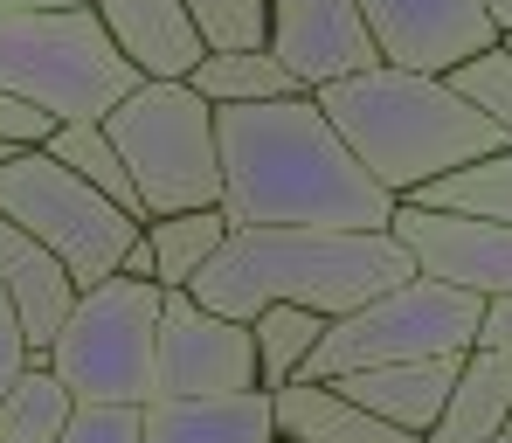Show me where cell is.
Here are the masks:
<instances>
[{
    "label": "cell",
    "mask_w": 512,
    "mask_h": 443,
    "mask_svg": "<svg viewBox=\"0 0 512 443\" xmlns=\"http://www.w3.org/2000/svg\"><path fill=\"white\" fill-rule=\"evenodd\" d=\"M478 326H485V298L436 277H409L402 291L333 319L298 381H340V374L402 367V360H457L478 347Z\"/></svg>",
    "instance_id": "52a82bcc"
},
{
    "label": "cell",
    "mask_w": 512,
    "mask_h": 443,
    "mask_svg": "<svg viewBox=\"0 0 512 443\" xmlns=\"http://www.w3.org/2000/svg\"><path fill=\"white\" fill-rule=\"evenodd\" d=\"M485 7H492V21H499V35L512 42V0H485Z\"/></svg>",
    "instance_id": "d6a6232c"
},
{
    "label": "cell",
    "mask_w": 512,
    "mask_h": 443,
    "mask_svg": "<svg viewBox=\"0 0 512 443\" xmlns=\"http://www.w3.org/2000/svg\"><path fill=\"white\" fill-rule=\"evenodd\" d=\"M457 360H402V367H367V374H340L333 388H340L353 409H367V416H381L388 430H402V437H423L443 423V402H450V388H457Z\"/></svg>",
    "instance_id": "9a60e30c"
},
{
    "label": "cell",
    "mask_w": 512,
    "mask_h": 443,
    "mask_svg": "<svg viewBox=\"0 0 512 443\" xmlns=\"http://www.w3.org/2000/svg\"><path fill=\"white\" fill-rule=\"evenodd\" d=\"M0 90L42 111L49 125H104L139 90V70L111 49L97 7L0 14Z\"/></svg>",
    "instance_id": "277c9868"
},
{
    "label": "cell",
    "mask_w": 512,
    "mask_h": 443,
    "mask_svg": "<svg viewBox=\"0 0 512 443\" xmlns=\"http://www.w3.org/2000/svg\"><path fill=\"white\" fill-rule=\"evenodd\" d=\"M222 146V215L229 229H388L395 194L367 174L319 97H277L215 111Z\"/></svg>",
    "instance_id": "6da1fadb"
},
{
    "label": "cell",
    "mask_w": 512,
    "mask_h": 443,
    "mask_svg": "<svg viewBox=\"0 0 512 443\" xmlns=\"http://www.w3.org/2000/svg\"><path fill=\"white\" fill-rule=\"evenodd\" d=\"M319 111L333 118L346 153L381 180L395 201H416L457 167H478L506 153V132L450 84V77H409V70H367L319 90Z\"/></svg>",
    "instance_id": "3957f363"
},
{
    "label": "cell",
    "mask_w": 512,
    "mask_h": 443,
    "mask_svg": "<svg viewBox=\"0 0 512 443\" xmlns=\"http://www.w3.org/2000/svg\"><path fill=\"white\" fill-rule=\"evenodd\" d=\"M256 388V333L236 319L201 312L187 291H167L160 312V354H153V395H250Z\"/></svg>",
    "instance_id": "30bf717a"
},
{
    "label": "cell",
    "mask_w": 512,
    "mask_h": 443,
    "mask_svg": "<svg viewBox=\"0 0 512 443\" xmlns=\"http://www.w3.org/2000/svg\"><path fill=\"white\" fill-rule=\"evenodd\" d=\"M0 222H14L21 236H35L42 250H56L63 270L77 284H104L118 277L125 250L139 243V215H125L118 201H104L90 180H77L63 160H49L42 146L35 153H14L0 167Z\"/></svg>",
    "instance_id": "ba28073f"
},
{
    "label": "cell",
    "mask_w": 512,
    "mask_h": 443,
    "mask_svg": "<svg viewBox=\"0 0 512 443\" xmlns=\"http://www.w3.org/2000/svg\"><path fill=\"white\" fill-rule=\"evenodd\" d=\"M360 21L374 35V56L409 77H457L506 42L485 0H360Z\"/></svg>",
    "instance_id": "9c48e42d"
},
{
    "label": "cell",
    "mask_w": 512,
    "mask_h": 443,
    "mask_svg": "<svg viewBox=\"0 0 512 443\" xmlns=\"http://www.w3.org/2000/svg\"><path fill=\"white\" fill-rule=\"evenodd\" d=\"M506 56H512V42H506Z\"/></svg>",
    "instance_id": "d590c367"
},
{
    "label": "cell",
    "mask_w": 512,
    "mask_h": 443,
    "mask_svg": "<svg viewBox=\"0 0 512 443\" xmlns=\"http://www.w3.org/2000/svg\"><path fill=\"white\" fill-rule=\"evenodd\" d=\"M49 132H56V125H49L42 111H28L21 97H7V90H0V146L35 153V146H49Z\"/></svg>",
    "instance_id": "83f0119b"
},
{
    "label": "cell",
    "mask_w": 512,
    "mask_h": 443,
    "mask_svg": "<svg viewBox=\"0 0 512 443\" xmlns=\"http://www.w3.org/2000/svg\"><path fill=\"white\" fill-rule=\"evenodd\" d=\"M7 160H14V146H0V167H7Z\"/></svg>",
    "instance_id": "836d02e7"
},
{
    "label": "cell",
    "mask_w": 512,
    "mask_h": 443,
    "mask_svg": "<svg viewBox=\"0 0 512 443\" xmlns=\"http://www.w3.org/2000/svg\"><path fill=\"white\" fill-rule=\"evenodd\" d=\"M450 84L464 90V97H471V104H478V111H485V118H492L499 132H506V146H512V56H506V42H499L492 56L464 63V70H457Z\"/></svg>",
    "instance_id": "484cf974"
},
{
    "label": "cell",
    "mask_w": 512,
    "mask_h": 443,
    "mask_svg": "<svg viewBox=\"0 0 512 443\" xmlns=\"http://www.w3.org/2000/svg\"><path fill=\"white\" fill-rule=\"evenodd\" d=\"M187 90L215 111H236V104H277V97H305L291 84V70L270 56V49H250V56H201V70L187 77Z\"/></svg>",
    "instance_id": "ffe728a7"
},
{
    "label": "cell",
    "mask_w": 512,
    "mask_h": 443,
    "mask_svg": "<svg viewBox=\"0 0 512 443\" xmlns=\"http://www.w3.org/2000/svg\"><path fill=\"white\" fill-rule=\"evenodd\" d=\"M160 312H167L160 284L104 277V284H90L77 298V312L63 319L56 347L42 360L77 402L146 409L153 402V354H160Z\"/></svg>",
    "instance_id": "8992f818"
},
{
    "label": "cell",
    "mask_w": 512,
    "mask_h": 443,
    "mask_svg": "<svg viewBox=\"0 0 512 443\" xmlns=\"http://www.w3.org/2000/svg\"><path fill=\"white\" fill-rule=\"evenodd\" d=\"M104 139L118 146L139 222L201 215L222 208V146H215V104H201L187 84H139L111 118Z\"/></svg>",
    "instance_id": "5b68a950"
},
{
    "label": "cell",
    "mask_w": 512,
    "mask_h": 443,
    "mask_svg": "<svg viewBox=\"0 0 512 443\" xmlns=\"http://www.w3.org/2000/svg\"><path fill=\"white\" fill-rule=\"evenodd\" d=\"M187 21L208 56H250L270 42V0H187Z\"/></svg>",
    "instance_id": "d4e9b609"
},
{
    "label": "cell",
    "mask_w": 512,
    "mask_h": 443,
    "mask_svg": "<svg viewBox=\"0 0 512 443\" xmlns=\"http://www.w3.org/2000/svg\"><path fill=\"white\" fill-rule=\"evenodd\" d=\"M70 416H77V395L49 374V360H35L0 395V443H63Z\"/></svg>",
    "instance_id": "7402d4cb"
},
{
    "label": "cell",
    "mask_w": 512,
    "mask_h": 443,
    "mask_svg": "<svg viewBox=\"0 0 512 443\" xmlns=\"http://www.w3.org/2000/svg\"><path fill=\"white\" fill-rule=\"evenodd\" d=\"M423 208H443V215H471V222H506L512 229V146L478 160V167H457L443 174L436 187L416 194Z\"/></svg>",
    "instance_id": "603a6c76"
},
{
    "label": "cell",
    "mask_w": 512,
    "mask_h": 443,
    "mask_svg": "<svg viewBox=\"0 0 512 443\" xmlns=\"http://www.w3.org/2000/svg\"><path fill=\"white\" fill-rule=\"evenodd\" d=\"M263 49L291 70V84L305 97L381 70L374 35L360 21V0H270V42Z\"/></svg>",
    "instance_id": "7c38bea8"
},
{
    "label": "cell",
    "mask_w": 512,
    "mask_h": 443,
    "mask_svg": "<svg viewBox=\"0 0 512 443\" xmlns=\"http://www.w3.org/2000/svg\"><path fill=\"white\" fill-rule=\"evenodd\" d=\"M512 430V354L471 347L457 367V388L443 402V423L429 430V443H492Z\"/></svg>",
    "instance_id": "ac0fdd59"
},
{
    "label": "cell",
    "mask_w": 512,
    "mask_h": 443,
    "mask_svg": "<svg viewBox=\"0 0 512 443\" xmlns=\"http://www.w3.org/2000/svg\"><path fill=\"white\" fill-rule=\"evenodd\" d=\"M118 277H146V284H153V243H146V229H139V243L125 250V264H118Z\"/></svg>",
    "instance_id": "1f68e13d"
},
{
    "label": "cell",
    "mask_w": 512,
    "mask_h": 443,
    "mask_svg": "<svg viewBox=\"0 0 512 443\" xmlns=\"http://www.w3.org/2000/svg\"><path fill=\"white\" fill-rule=\"evenodd\" d=\"M63 443H146V409H104V402H77Z\"/></svg>",
    "instance_id": "4316f807"
},
{
    "label": "cell",
    "mask_w": 512,
    "mask_h": 443,
    "mask_svg": "<svg viewBox=\"0 0 512 443\" xmlns=\"http://www.w3.org/2000/svg\"><path fill=\"white\" fill-rule=\"evenodd\" d=\"M250 333H256V388L277 395V388H291V381L305 374V360L319 354L326 319L305 312V305H270V312L250 319Z\"/></svg>",
    "instance_id": "44dd1931"
},
{
    "label": "cell",
    "mask_w": 512,
    "mask_h": 443,
    "mask_svg": "<svg viewBox=\"0 0 512 443\" xmlns=\"http://www.w3.org/2000/svg\"><path fill=\"white\" fill-rule=\"evenodd\" d=\"M270 409H277V443H423L353 409L333 381H291L270 395Z\"/></svg>",
    "instance_id": "e0dca14e"
},
{
    "label": "cell",
    "mask_w": 512,
    "mask_h": 443,
    "mask_svg": "<svg viewBox=\"0 0 512 443\" xmlns=\"http://www.w3.org/2000/svg\"><path fill=\"white\" fill-rule=\"evenodd\" d=\"M35 360H42V354L28 347V333H21V319H14V305L0 298V395H7V388H14Z\"/></svg>",
    "instance_id": "f1b7e54d"
},
{
    "label": "cell",
    "mask_w": 512,
    "mask_h": 443,
    "mask_svg": "<svg viewBox=\"0 0 512 443\" xmlns=\"http://www.w3.org/2000/svg\"><path fill=\"white\" fill-rule=\"evenodd\" d=\"M388 236L409 250L416 277L457 284L471 298H512V229L506 222H471V215H443L423 201H395Z\"/></svg>",
    "instance_id": "8fae6325"
},
{
    "label": "cell",
    "mask_w": 512,
    "mask_h": 443,
    "mask_svg": "<svg viewBox=\"0 0 512 443\" xmlns=\"http://www.w3.org/2000/svg\"><path fill=\"white\" fill-rule=\"evenodd\" d=\"M77 7H97V0H0V14H77Z\"/></svg>",
    "instance_id": "4dcf8cb0"
},
{
    "label": "cell",
    "mask_w": 512,
    "mask_h": 443,
    "mask_svg": "<svg viewBox=\"0 0 512 443\" xmlns=\"http://www.w3.org/2000/svg\"><path fill=\"white\" fill-rule=\"evenodd\" d=\"M49 160H63L77 180H90L104 201H118L125 215H139V194H132V174H125V160H118V146L104 139V125H56L49 132V146H42Z\"/></svg>",
    "instance_id": "cb8c5ba5"
},
{
    "label": "cell",
    "mask_w": 512,
    "mask_h": 443,
    "mask_svg": "<svg viewBox=\"0 0 512 443\" xmlns=\"http://www.w3.org/2000/svg\"><path fill=\"white\" fill-rule=\"evenodd\" d=\"M492 443H512V430H499V437H492Z\"/></svg>",
    "instance_id": "e575fe53"
},
{
    "label": "cell",
    "mask_w": 512,
    "mask_h": 443,
    "mask_svg": "<svg viewBox=\"0 0 512 443\" xmlns=\"http://www.w3.org/2000/svg\"><path fill=\"white\" fill-rule=\"evenodd\" d=\"M97 21L111 49L139 70V84H187L208 56L187 21V0H97Z\"/></svg>",
    "instance_id": "4fadbf2b"
},
{
    "label": "cell",
    "mask_w": 512,
    "mask_h": 443,
    "mask_svg": "<svg viewBox=\"0 0 512 443\" xmlns=\"http://www.w3.org/2000/svg\"><path fill=\"white\" fill-rule=\"evenodd\" d=\"M478 347H492V354H512V298H492V305H485Z\"/></svg>",
    "instance_id": "f546056e"
},
{
    "label": "cell",
    "mask_w": 512,
    "mask_h": 443,
    "mask_svg": "<svg viewBox=\"0 0 512 443\" xmlns=\"http://www.w3.org/2000/svg\"><path fill=\"white\" fill-rule=\"evenodd\" d=\"M416 277L409 250L388 229L346 236V229H229L215 264L187 284V298L215 319L250 326L270 305H305L326 326L402 291Z\"/></svg>",
    "instance_id": "7a4b0ae2"
},
{
    "label": "cell",
    "mask_w": 512,
    "mask_h": 443,
    "mask_svg": "<svg viewBox=\"0 0 512 443\" xmlns=\"http://www.w3.org/2000/svg\"><path fill=\"white\" fill-rule=\"evenodd\" d=\"M146 443H277V409L270 395H153L146 402Z\"/></svg>",
    "instance_id": "2e32d148"
},
{
    "label": "cell",
    "mask_w": 512,
    "mask_h": 443,
    "mask_svg": "<svg viewBox=\"0 0 512 443\" xmlns=\"http://www.w3.org/2000/svg\"><path fill=\"white\" fill-rule=\"evenodd\" d=\"M146 243H153V284L160 291H187L201 270L215 264V250L229 243V215L222 208H201V215L146 222Z\"/></svg>",
    "instance_id": "d6986e66"
},
{
    "label": "cell",
    "mask_w": 512,
    "mask_h": 443,
    "mask_svg": "<svg viewBox=\"0 0 512 443\" xmlns=\"http://www.w3.org/2000/svg\"><path fill=\"white\" fill-rule=\"evenodd\" d=\"M0 298L14 305V319H21V333H28V347H35V354H49V347H56V333H63V319L77 312L84 284L63 270L56 250H42L35 236H21L14 222H0Z\"/></svg>",
    "instance_id": "5bb4252c"
}]
</instances>
